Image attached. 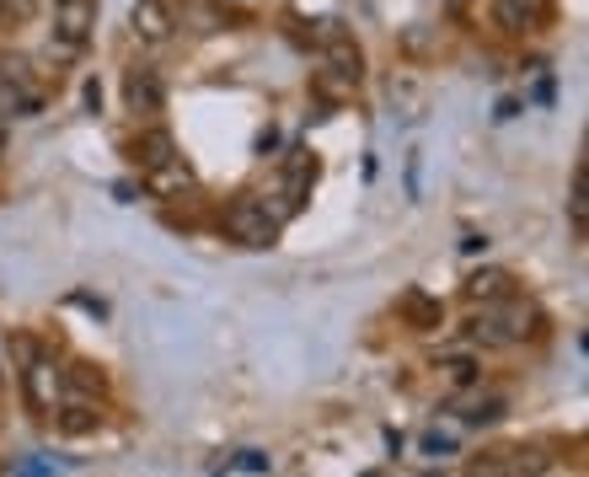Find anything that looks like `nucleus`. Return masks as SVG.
I'll list each match as a JSON object with an SVG mask.
<instances>
[{
	"label": "nucleus",
	"instance_id": "28",
	"mask_svg": "<svg viewBox=\"0 0 589 477\" xmlns=\"http://www.w3.org/2000/svg\"><path fill=\"white\" fill-rule=\"evenodd\" d=\"M461 253H488V236H461Z\"/></svg>",
	"mask_w": 589,
	"mask_h": 477
},
{
	"label": "nucleus",
	"instance_id": "14",
	"mask_svg": "<svg viewBox=\"0 0 589 477\" xmlns=\"http://www.w3.org/2000/svg\"><path fill=\"white\" fill-rule=\"evenodd\" d=\"M0 113H11V119H38V113H44V97L27 91L22 81H5V75H0Z\"/></svg>",
	"mask_w": 589,
	"mask_h": 477
},
{
	"label": "nucleus",
	"instance_id": "20",
	"mask_svg": "<svg viewBox=\"0 0 589 477\" xmlns=\"http://www.w3.org/2000/svg\"><path fill=\"white\" fill-rule=\"evenodd\" d=\"M317 91H322L328 102H343V97L354 91V81H343V75H332V70H322V75H317Z\"/></svg>",
	"mask_w": 589,
	"mask_h": 477
},
{
	"label": "nucleus",
	"instance_id": "29",
	"mask_svg": "<svg viewBox=\"0 0 589 477\" xmlns=\"http://www.w3.org/2000/svg\"><path fill=\"white\" fill-rule=\"evenodd\" d=\"M0 156H5V119H0Z\"/></svg>",
	"mask_w": 589,
	"mask_h": 477
},
{
	"label": "nucleus",
	"instance_id": "32",
	"mask_svg": "<svg viewBox=\"0 0 589 477\" xmlns=\"http://www.w3.org/2000/svg\"><path fill=\"white\" fill-rule=\"evenodd\" d=\"M424 477H440V473H424Z\"/></svg>",
	"mask_w": 589,
	"mask_h": 477
},
{
	"label": "nucleus",
	"instance_id": "5",
	"mask_svg": "<svg viewBox=\"0 0 589 477\" xmlns=\"http://www.w3.org/2000/svg\"><path fill=\"white\" fill-rule=\"evenodd\" d=\"M130 27L139 44H167L177 33V16H172V0H134L130 5Z\"/></svg>",
	"mask_w": 589,
	"mask_h": 477
},
{
	"label": "nucleus",
	"instance_id": "3",
	"mask_svg": "<svg viewBox=\"0 0 589 477\" xmlns=\"http://www.w3.org/2000/svg\"><path fill=\"white\" fill-rule=\"evenodd\" d=\"M91 27H97V0H65V5H54V38H49V49L60 60H75L86 49Z\"/></svg>",
	"mask_w": 589,
	"mask_h": 477
},
{
	"label": "nucleus",
	"instance_id": "13",
	"mask_svg": "<svg viewBox=\"0 0 589 477\" xmlns=\"http://www.w3.org/2000/svg\"><path fill=\"white\" fill-rule=\"evenodd\" d=\"M134 156H139V167L150 172V167H167V161H177V139L167 135V130H139L134 139Z\"/></svg>",
	"mask_w": 589,
	"mask_h": 477
},
{
	"label": "nucleus",
	"instance_id": "2",
	"mask_svg": "<svg viewBox=\"0 0 589 477\" xmlns=\"http://www.w3.org/2000/svg\"><path fill=\"white\" fill-rule=\"evenodd\" d=\"M22 397H27V408L38 413V418H54L60 403H65V376H60V365L54 359H27L22 365Z\"/></svg>",
	"mask_w": 589,
	"mask_h": 477
},
{
	"label": "nucleus",
	"instance_id": "27",
	"mask_svg": "<svg viewBox=\"0 0 589 477\" xmlns=\"http://www.w3.org/2000/svg\"><path fill=\"white\" fill-rule=\"evenodd\" d=\"M86 108H91V113L102 108V86H97V81H86Z\"/></svg>",
	"mask_w": 589,
	"mask_h": 477
},
{
	"label": "nucleus",
	"instance_id": "33",
	"mask_svg": "<svg viewBox=\"0 0 589 477\" xmlns=\"http://www.w3.org/2000/svg\"><path fill=\"white\" fill-rule=\"evenodd\" d=\"M54 5H65V0H54Z\"/></svg>",
	"mask_w": 589,
	"mask_h": 477
},
{
	"label": "nucleus",
	"instance_id": "18",
	"mask_svg": "<svg viewBox=\"0 0 589 477\" xmlns=\"http://www.w3.org/2000/svg\"><path fill=\"white\" fill-rule=\"evenodd\" d=\"M510 473H515V477H541V473H547V451H536V445L510 451Z\"/></svg>",
	"mask_w": 589,
	"mask_h": 477
},
{
	"label": "nucleus",
	"instance_id": "16",
	"mask_svg": "<svg viewBox=\"0 0 589 477\" xmlns=\"http://www.w3.org/2000/svg\"><path fill=\"white\" fill-rule=\"evenodd\" d=\"M568 215H574V236H585V231H589V172H585V161L574 167V194H568Z\"/></svg>",
	"mask_w": 589,
	"mask_h": 477
},
{
	"label": "nucleus",
	"instance_id": "24",
	"mask_svg": "<svg viewBox=\"0 0 589 477\" xmlns=\"http://www.w3.org/2000/svg\"><path fill=\"white\" fill-rule=\"evenodd\" d=\"M236 467H242V473H268V456H262V451H242Z\"/></svg>",
	"mask_w": 589,
	"mask_h": 477
},
{
	"label": "nucleus",
	"instance_id": "15",
	"mask_svg": "<svg viewBox=\"0 0 589 477\" xmlns=\"http://www.w3.org/2000/svg\"><path fill=\"white\" fill-rule=\"evenodd\" d=\"M493 27H504V33H530V27H536V11H530L525 0H493Z\"/></svg>",
	"mask_w": 589,
	"mask_h": 477
},
{
	"label": "nucleus",
	"instance_id": "10",
	"mask_svg": "<svg viewBox=\"0 0 589 477\" xmlns=\"http://www.w3.org/2000/svg\"><path fill=\"white\" fill-rule=\"evenodd\" d=\"M515 295V273L504 269H477L466 279V301H477V306H493V301H510Z\"/></svg>",
	"mask_w": 589,
	"mask_h": 477
},
{
	"label": "nucleus",
	"instance_id": "9",
	"mask_svg": "<svg viewBox=\"0 0 589 477\" xmlns=\"http://www.w3.org/2000/svg\"><path fill=\"white\" fill-rule=\"evenodd\" d=\"M402 322H407L413 333H440V328H445V306H440L434 295H424V290H407V295H402Z\"/></svg>",
	"mask_w": 589,
	"mask_h": 477
},
{
	"label": "nucleus",
	"instance_id": "6",
	"mask_svg": "<svg viewBox=\"0 0 589 477\" xmlns=\"http://www.w3.org/2000/svg\"><path fill=\"white\" fill-rule=\"evenodd\" d=\"M322 49H328V60H332V75H343V81L359 86V75H365V49L343 33V22H322Z\"/></svg>",
	"mask_w": 589,
	"mask_h": 477
},
{
	"label": "nucleus",
	"instance_id": "23",
	"mask_svg": "<svg viewBox=\"0 0 589 477\" xmlns=\"http://www.w3.org/2000/svg\"><path fill=\"white\" fill-rule=\"evenodd\" d=\"M5 5V22H33L38 16V0H0Z\"/></svg>",
	"mask_w": 589,
	"mask_h": 477
},
{
	"label": "nucleus",
	"instance_id": "30",
	"mask_svg": "<svg viewBox=\"0 0 589 477\" xmlns=\"http://www.w3.org/2000/svg\"><path fill=\"white\" fill-rule=\"evenodd\" d=\"M0 27H5V5H0Z\"/></svg>",
	"mask_w": 589,
	"mask_h": 477
},
{
	"label": "nucleus",
	"instance_id": "12",
	"mask_svg": "<svg viewBox=\"0 0 589 477\" xmlns=\"http://www.w3.org/2000/svg\"><path fill=\"white\" fill-rule=\"evenodd\" d=\"M124 97H130L134 113H156V108L167 102V91H161L156 70H130V75H124Z\"/></svg>",
	"mask_w": 589,
	"mask_h": 477
},
{
	"label": "nucleus",
	"instance_id": "17",
	"mask_svg": "<svg viewBox=\"0 0 589 477\" xmlns=\"http://www.w3.org/2000/svg\"><path fill=\"white\" fill-rule=\"evenodd\" d=\"M466 477H515L510 473V451H482L466 462Z\"/></svg>",
	"mask_w": 589,
	"mask_h": 477
},
{
	"label": "nucleus",
	"instance_id": "26",
	"mask_svg": "<svg viewBox=\"0 0 589 477\" xmlns=\"http://www.w3.org/2000/svg\"><path fill=\"white\" fill-rule=\"evenodd\" d=\"M16 477H54V473H49L44 462H22V467H16Z\"/></svg>",
	"mask_w": 589,
	"mask_h": 477
},
{
	"label": "nucleus",
	"instance_id": "21",
	"mask_svg": "<svg viewBox=\"0 0 589 477\" xmlns=\"http://www.w3.org/2000/svg\"><path fill=\"white\" fill-rule=\"evenodd\" d=\"M440 370H445V376H451V381H456V387H471V381H477V365H471V359H466V354H451V359H445V365H440Z\"/></svg>",
	"mask_w": 589,
	"mask_h": 477
},
{
	"label": "nucleus",
	"instance_id": "1",
	"mask_svg": "<svg viewBox=\"0 0 589 477\" xmlns=\"http://www.w3.org/2000/svg\"><path fill=\"white\" fill-rule=\"evenodd\" d=\"M541 333V311L530 301H493L482 306V317H471V343H488V348H510Z\"/></svg>",
	"mask_w": 589,
	"mask_h": 477
},
{
	"label": "nucleus",
	"instance_id": "4",
	"mask_svg": "<svg viewBox=\"0 0 589 477\" xmlns=\"http://www.w3.org/2000/svg\"><path fill=\"white\" fill-rule=\"evenodd\" d=\"M225 231H231V242H242V247H253V253H262V247L279 242V220H273L268 205H258V199H236V205L225 209Z\"/></svg>",
	"mask_w": 589,
	"mask_h": 477
},
{
	"label": "nucleus",
	"instance_id": "22",
	"mask_svg": "<svg viewBox=\"0 0 589 477\" xmlns=\"http://www.w3.org/2000/svg\"><path fill=\"white\" fill-rule=\"evenodd\" d=\"M451 451H456V435H440V429L424 435V456H451Z\"/></svg>",
	"mask_w": 589,
	"mask_h": 477
},
{
	"label": "nucleus",
	"instance_id": "8",
	"mask_svg": "<svg viewBox=\"0 0 589 477\" xmlns=\"http://www.w3.org/2000/svg\"><path fill=\"white\" fill-rule=\"evenodd\" d=\"M198 188V178H194V167L177 156V161H167V167H150L145 172V194L150 199H183V194H194Z\"/></svg>",
	"mask_w": 589,
	"mask_h": 477
},
{
	"label": "nucleus",
	"instance_id": "7",
	"mask_svg": "<svg viewBox=\"0 0 589 477\" xmlns=\"http://www.w3.org/2000/svg\"><path fill=\"white\" fill-rule=\"evenodd\" d=\"M172 16L194 33H225L231 22H242V11H231L225 0H183V5H172Z\"/></svg>",
	"mask_w": 589,
	"mask_h": 477
},
{
	"label": "nucleus",
	"instance_id": "11",
	"mask_svg": "<svg viewBox=\"0 0 589 477\" xmlns=\"http://www.w3.org/2000/svg\"><path fill=\"white\" fill-rule=\"evenodd\" d=\"M54 424H60V435L81 440V435H97V429H102V408H97V403H81V397H70V403H60Z\"/></svg>",
	"mask_w": 589,
	"mask_h": 477
},
{
	"label": "nucleus",
	"instance_id": "19",
	"mask_svg": "<svg viewBox=\"0 0 589 477\" xmlns=\"http://www.w3.org/2000/svg\"><path fill=\"white\" fill-rule=\"evenodd\" d=\"M504 408H510L504 397H482L477 408L466 413V424H477V429H482V424H499V418H504Z\"/></svg>",
	"mask_w": 589,
	"mask_h": 477
},
{
	"label": "nucleus",
	"instance_id": "31",
	"mask_svg": "<svg viewBox=\"0 0 589 477\" xmlns=\"http://www.w3.org/2000/svg\"><path fill=\"white\" fill-rule=\"evenodd\" d=\"M365 477H381V473H365Z\"/></svg>",
	"mask_w": 589,
	"mask_h": 477
},
{
	"label": "nucleus",
	"instance_id": "25",
	"mask_svg": "<svg viewBox=\"0 0 589 477\" xmlns=\"http://www.w3.org/2000/svg\"><path fill=\"white\" fill-rule=\"evenodd\" d=\"M11 354H16V365H27V359H38V348H33V339H11Z\"/></svg>",
	"mask_w": 589,
	"mask_h": 477
}]
</instances>
